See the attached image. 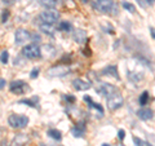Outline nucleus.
I'll use <instances>...</instances> for the list:
<instances>
[{"label": "nucleus", "instance_id": "18", "mask_svg": "<svg viewBox=\"0 0 155 146\" xmlns=\"http://www.w3.org/2000/svg\"><path fill=\"white\" fill-rule=\"evenodd\" d=\"M128 78L133 81H140L143 79V74H138V72H128Z\"/></svg>", "mask_w": 155, "mask_h": 146}, {"label": "nucleus", "instance_id": "30", "mask_svg": "<svg viewBox=\"0 0 155 146\" xmlns=\"http://www.w3.org/2000/svg\"><path fill=\"white\" fill-rule=\"evenodd\" d=\"M5 84H7V81H5V79H3V78H0V91H2L4 87H5Z\"/></svg>", "mask_w": 155, "mask_h": 146}, {"label": "nucleus", "instance_id": "20", "mask_svg": "<svg viewBox=\"0 0 155 146\" xmlns=\"http://www.w3.org/2000/svg\"><path fill=\"white\" fill-rule=\"evenodd\" d=\"M57 0H41V4L43 5H45L48 8H54L57 5Z\"/></svg>", "mask_w": 155, "mask_h": 146}, {"label": "nucleus", "instance_id": "35", "mask_svg": "<svg viewBox=\"0 0 155 146\" xmlns=\"http://www.w3.org/2000/svg\"><path fill=\"white\" fill-rule=\"evenodd\" d=\"M102 146H110V145H107V144H104V145H102Z\"/></svg>", "mask_w": 155, "mask_h": 146}, {"label": "nucleus", "instance_id": "24", "mask_svg": "<svg viewBox=\"0 0 155 146\" xmlns=\"http://www.w3.org/2000/svg\"><path fill=\"white\" fill-rule=\"evenodd\" d=\"M35 100L38 101V98H34V100H21V101H19V104H26L28 106H31V108H35V106H36Z\"/></svg>", "mask_w": 155, "mask_h": 146}, {"label": "nucleus", "instance_id": "19", "mask_svg": "<svg viewBox=\"0 0 155 146\" xmlns=\"http://www.w3.org/2000/svg\"><path fill=\"white\" fill-rule=\"evenodd\" d=\"M140 105L141 106H145V105H147V102H149V92H142V95L140 96Z\"/></svg>", "mask_w": 155, "mask_h": 146}, {"label": "nucleus", "instance_id": "7", "mask_svg": "<svg viewBox=\"0 0 155 146\" xmlns=\"http://www.w3.org/2000/svg\"><path fill=\"white\" fill-rule=\"evenodd\" d=\"M69 67L65 65H58V66H53L48 70V75L49 76H64L69 72Z\"/></svg>", "mask_w": 155, "mask_h": 146}, {"label": "nucleus", "instance_id": "16", "mask_svg": "<svg viewBox=\"0 0 155 146\" xmlns=\"http://www.w3.org/2000/svg\"><path fill=\"white\" fill-rule=\"evenodd\" d=\"M41 53H44L47 57H52V56H54L56 51H54V48H53L52 45H43Z\"/></svg>", "mask_w": 155, "mask_h": 146}, {"label": "nucleus", "instance_id": "5", "mask_svg": "<svg viewBox=\"0 0 155 146\" xmlns=\"http://www.w3.org/2000/svg\"><path fill=\"white\" fill-rule=\"evenodd\" d=\"M40 18L41 21L44 23H51V25H53L54 22L58 21V18H60V13L53 11V9H49V11H44L40 13Z\"/></svg>", "mask_w": 155, "mask_h": 146}, {"label": "nucleus", "instance_id": "3", "mask_svg": "<svg viewBox=\"0 0 155 146\" xmlns=\"http://www.w3.org/2000/svg\"><path fill=\"white\" fill-rule=\"evenodd\" d=\"M31 39V34L28 32L26 28H17L14 32V41L17 45H22L26 41H28Z\"/></svg>", "mask_w": 155, "mask_h": 146}, {"label": "nucleus", "instance_id": "32", "mask_svg": "<svg viewBox=\"0 0 155 146\" xmlns=\"http://www.w3.org/2000/svg\"><path fill=\"white\" fill-rule=\"evenodd\" d=\"M3 3L5 4V5H12V4L14 3V0H3Z\"/></svg>", "mask_w": 155, "mask_h": 146}, {"label": "nucleus", "instance_id": "8", "mask_svg": "<svg viewBox=\"0 0 155 146\" xmlns=\"http://www.w3.org/2000/svg\"><path fill=\"white\" fill-rule=\"evenodd\" d=\"M97 92L101 93L102 96H113L114 93H116V88L114 85L106 84V83H100L98 87H97Z\"/></svg>", "mask_w": 155, "mask_h": 146}, {"label": "nucleus", "instance_id": "26", "mask_svg": "<svg viewBox=\"0 0 155 146\" xmlns=\"http://www.w3.org/2000/svg\"><path fill=\"white\" fill-rule=\"evenodd\" d=\"M138 4H140V7H142V8H147L150 4H151L153 2L151 0H136Z\"/></svg>", "mask_w": 155, "mask_h": 146}, {"label": "nucleus", "instance_id": "21", "mask_svg": "<svg viewBox=\"0 0 155 146\" xmlns=\"http://www.w3.org/2000/svg\"><path fill=\"white\" fill-rule=\"evenodd\" d=\"M102 28H104V31L105 32H107V34H111V35H114L115 34V30H114V27L111 26V25H109V23H102Z\"/></svg>", "mask_w": 155, "mask_h": 146}, {"label": "nucleus", "instance_id": "28", "mask_svg": "<svg viewBox=\"0 0 155 146\" xmlns=\"http://www.w3.org/2000/svg\"><path fill=\"white\" fill-rule=\"evenodd\" d=\"M8 18H9V11H4V12H3V17H2L3 22L5 23V22L8 21Z\"/></svg>", "mask_w": 155, "mask_h": 146}, {"label": "nucleus", "instance_id": "34", "mask_svg": "<svg viewBox=\"0 0 155 146\" xmlns=\"http://www.w3.org/2000/svg\"><path fill=\"white\" fill-rule=\"evenodd\" d=\"M150 32H151L153 39H155V28H154V27H150Z\"/></svg>", "mask_w": 155, "mask_h": 146}, {"label": "nucleus", "instance_id": "1", "mask_svg": "<svg viewBox=\"0 0 155 146\" xmlns=\"http://www.w3.org/2000/svg\"><path fill=\"white\" fill-rule=\"evenodd\" d=\"M8 123L12 128H25L28 123V118L25 115H17L13 114L8 118Z\"/></svg>", "mask_w": 155, "mask_h": 146}, {"label": "nucleus", "instance_id": "2", "mask_svg": "<svg viewBox=\"0 0 155 146\" xmlns=\"http://www.w3.org/2000/svg\"><path fill=\"white\" fill-rule=\"evenodd\" d=\"M22 55L26 58H30V60L39 58L41 56V48L38 44H28L22 49Z\"/></svg>", "mask_w": 155, "mask_h": 146}, {"label": "nucleus", "instance_id": "12", "mask_svg": "<svg viewBox=\"0 0 155 146\" xmlns=\"http://www.w3.org/2000/svg\"><path fill=\"white\" fill-rule=\"evenodd\" d=\"M102 74H104V75H111V76H114L115 79H119V75H118V69H116V66H114V65L106 66L105 69L102 70Z\"/></svg>", "mask_w": 155, "mask_h": 146}, {"label": "nucleus", "instance_id": "13", "mask_svg": "<svg viewBox=\"0 0 155 146\" xmlns=\"http://www.w3.org/2000/svg\"><path fill=\"white\" fill-rule=\"evenodd\" d=\"M87 39V32L84 30H80V28H78L74 34V40L76 43H79V44H83Z\"/></svg>", "mask_w": 155, "mask_h": 146}, {"label": "nucleus", "instance_id": "22", "mask_svg": "<svg viewBox=\"0 0 155 146\" xmlns=\"http://www.w3.org/2000/svg\"><path fill=\"white\" fill-rule=\"evenodd\" d=\"M8 60H9V53H8V51H3L2 55H0V62L5 65V64H8Z\"/></svg>", "mask_w": 155, "mask_h": 146}, {"label": "nucleus", "instance_id": "25", "mask_svg": "<svg viewBox=\"0 0 155 146\" xmlns=\"http://www.w3.org/2000/svg\"><path fill=\"white\" fill-rule=\"evenodd\" d=\"M72 134H74L75 137H83L84 129H79V127H76V128L72 129Z\"/></svg>", "mask_w": 155, "mask_h": 146}, {"label": "nucleus", "instance_id": "6", "mask_svg": "<svg viewBox=\"0 0 155 146\" xmlns=\"http://www.w3.org/2000/svg\"><path fill=\"white\" fill-rule=\"evenodd\" d=\"M123 97L122 95H119V93H114L113 96H110L107 97V108L110 110H116V109H119V108H122L123 106Z\"/></svg>", "mask_w": 155, "mask_h": 146}, {"label": "nucleus", "instance_id": "29", "mask_svg": "<svg viewBox=\"0 0 155 146\" xmlns=\"http://www.w3.org/2000/svg\"><path fill=\"white\" fill-rule=\"evenodd\" d=\"M118 137L120 138V140H124V137H125V132H124V129H120L119 132H118Z\"/></svg>", "mask_w": 155, "mask_h": 146}, {"label": "nucleus", "instance_id": "11", "mask_svg": "<svg viewBox=\"0 0 155 146\" xmlns=\"http://www.w3.org/2000/svg\"><path fill=\"white\" fill-rule=\"evenodd\" d=\"M137 116L142 120H149L154 116V111L151 109H149V108H142V109H140L137 111Z\"/></svg>", "mask_w": 155, "mask_h": 146}, {"label": "nucleus", "instance_id": "14", "mask_svg": "<svg viewBox=\"0 0 155 146\" xmlns=\"http://www.w3.org/2000/svg\"><path fill=\"white\" fill-rule=\"evenodd\" d=\"M40 31L44 32V34H48V35H53L56 31V28L53 25H51V23H41L40 25Z\"/></svg>", "mask_w": 155, "mask_h": 146}, {"label": "nucleus", "instance_id": "17", "mask_svg": "<svg viewBox=\"0 0 155 146\" xmlns=\"http://www.w3.org/2000/svg\"><path fill=\"white\" fill-rule=\"evenodd\" d=\"M48 136H49V137H52L53 140H57V141H60V140L62 138L61 132H60L58 129H54V128H52V129L48 131Z\"/></svg>", "mask_w": 155, "mask_h": 146}, {"label": "nucleus", "instance_id": "15", "mask_svg": "<svg viewBox=\"0 0 155 146\" xmlns=\"http://www.w3.org/2000/svg\"><path fill=\"white\" fill-rule=\"evenodd\" d=\"M57 28L60 31H65V32H69L71 28H72V26H71V23L70 22H67V21H62V22H60V25L57 26Z\"/></svg>", "mask_w": 155, "mask_h": 146}, {"label": "nucleus", "instance_id": "27", "mask_svg": "<svg viewBox=\"0 0 155 146\" xmlns=\"http://www.w3.org/2000/svg\"><path fill=\"white\" fill-rule=\"evenodd\" d=\"M38 75H39V69H32L31 70V72H30V78L31 79H35V78H38Z\"/></svg>", "mask_w": 155, "mask_h": 146}, {"label": "nucleus", "instance_id": "10", "mask_svg": "<svg viewBox=\"0 0 155 146\" xmlns=\"http://www.w3.org/2000/svg\"><path fill=\"white\" fill-rule=\"evenodd\" d=\"M72 85L76 91H87L91 88V83L89 81H85L83 79H75L72 81Z\"/></svg>", "mask_w": 155, "mask_h": 146}, {"label": "nucleus", "instance_id": "31", "mask_svg": "<svg viewBox=\"0 0 155 146\" xmlns=\"http://www.w3.org/2000/svg\"><path fill=\"white\" fill-rule=\"evenodd\" d=\"M133 141L136 142V145H137V146H141V145H142V141H141V140H138L137 137H133Z\"/></svg>", "mask_w": 155, "mask_h": 146}, {"label": "nucleus", "instance_id": "33", "mask_svg": "<svg viewBox=\"0 0 155 146\" xmlns=\"http://www.w3.org/2000/svg\"><path fill=\"white\" fill-rule=\"evenodd\" d=\"M65 98H66L67 101H70V102H74V101H75V98H74V97H72V96H66Z\"/></svg>", "mask_w": 155, "mask_h": 146}, {"label": "nucleus", "instance_id": "9", "mask_svg": "<svg viewBox=\"0 0 155 146\" xmlns=\"http://www.w3.org/2000/svg\"><path fill=\"white\" fill-rule=\"evenodd\" d=\"M11 91L13 93H17V95H22L23 91H25V81L22 80H14L11 83Z\"/></svg>", "mask_w": 155, "mask_h": 146}, {"label": "nucleus", "instance_id": "4", "mask_svg": "<svg viewBox=\"0 0 155 146\" xmlns=\"http://www.w3.org/2000/svg\"><path fill=\"white\" fill-rule=\"evenodd\" d=\"M94 7L102 13H110L113 12L115 3L113 0H94Z\"/></svg>", "mask_w": 155, "mask_h": 146}, {"label": "nucleus", "instance_id": "23", "mask_svg": "<svg viewBox=\"0 0 155 146\" xmlns=\"http://www.w3.org/2000/svg\"><path fill=\"white\" fill-rule=\"evenodd\" d=\"M123 7H124V9H127V11H129L130 13H134L136 12V7L133 5V4H130V3L123 2Z\"/></svg>", "mask_w": 155, "mask_h": 146}]
</instances>
